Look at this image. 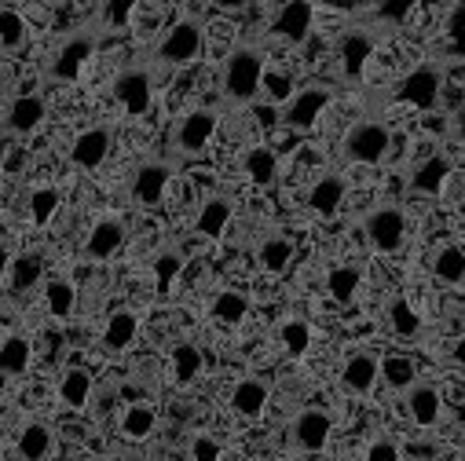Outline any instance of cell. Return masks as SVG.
Returning a JSON list of instances; mask_svg holds the SVG:
<instances>
[{"label": "cell", "mask_w": 465, "mask_h": 461, "mask_svg": "<svg viewBox=\"0 0 465 461\" xmlns=\"http://www.w3.org/2000/svg\"><path fill=\"white\" fill-rule=\"evenodd\" d=\"M407 410H411V421L414 425L432 428L440 421V414H443V399H440V392L432 385H414L407 392Z\"/></svg>", "instance_id": "21"}, {"label": "cell", "mask_w": 465, "mask_h": 461, "mask_svg": "<svg viewBox=\"0 0 465 461\" xmlns=\"http://www.w3.org/2000/svg\"><path fill=\"white\" fill-rule=\"evenodd\" d=\"M92 461H99V457H92Z\"/></svg>", "instance_id": "51"}, {"label": "cell", "mask_w": 465, "mask_h": 461, "mask_svg": "<svg viewBox=\"0 0 465 461\" xmlns=\"http://www.w3.org/2000/svg\"><path fill=\"white\" fill-rule=\"evenodd\" d=\"M389 147H392V132L385 122H360L348 129L341 154L356 165H381L389 158Z\"/></svg>", "instance_id": "2"}, {"label": "cell", "mask_w": 465, "mask_h": 461, "mask_svg": "<svg viewBox=\"0 0 465 461\" xmlns=\"http://www.w3.org/2000/svg\"><path fill=\"white\" fill-rule=\"evenodd\" d=\"M411 8H414V0H385V5L378 8V15H381V19L400 23V19H407V15H411Z\"/></svg>", "instance_id": "47"}, {"label": "cell", "mask_w": 465, "mask_h": 461, "mask_svg": "<svg viewBox=\"0 0 465 461\" xmlns=\"http://www.w3.org/2000/svg\"><path fill=\"white\" fill-rule=\"evenodd\" d=\"M432 275H436L443 286L465 282V250H461V246H443V250H436V257H432Z\"/></svg>", "instance_id": "34"}, {"label": "cell", "mask_w": 465, "mask_h": 461, "mask_svg": "<svg viewBox=\"0 0 465 461\" xmlns=\"http://www.w3.org/2000/svg\"><path fill=\"white\" fill-rule=\"evenodd\" d=\"M363 230H367V242L378 253H396L403 246V239H407V216L396 205H381V209H374L367 216Z\"/></svg>", "instance_id": "6"}, {"label": "cell", "mask_w": 465, "mask_h": 461, "mask_svg": "<svg viewBox=\"0 0 465 461\" xmlns=\"http://www.w3.org/2000/svg\"><path fill=\"white\" fill-rule=\"evenodd\" d=\"M114 99L122 103L129 118H143L154 103V77L147 66H129L114 77Z\"/></svg>", "instance_id": "5"}, {"label": "cell", "mask_w": 465, "mask_h": 461, "mask_svg": "<svg viewBox=\"0 0 465 461\" xmlns=\"http://www.w3.org/2000/svg\"><path fill=\"white\" fill-rule=\"evenodd\" d=\"M216 125H220L216 110H209V106L187 110L183 118L176 122V129H173V151H176V158H198V154H205V147L216 136Z\"/></svg>", "instance_id": "3"}, {"label": "cell", "mask_w": 465, "mask_h": 461, "mask_svg": "<svg viewBox=\"0 0 465 461\" xmlns=\"http://www.w3.org/2000/svg\"><path fill=\"white\" fill-rule=\"evenodd\" d=\"M378 378H381V363H374V356H363V352H356L341 367V385L352 396H367Z\"/></svg>", "instance_id": "18"}, {"label": "cell", "mask_w": 465, "mask_h": 461, "mask_svg": "<svg viewBox=\"0 0 465 461\" xmlns=\"http://www.w3.org/2000/svg\"><path fill=\"white\" fill-rule=\"evenodd\" d=\"M279 340H282L286 356L301 359V356L308 352V344H312V326H308L304 319H286V322L279 326Z\"/></svg>", "instance_id": "40"}, {"label": "cell", "mask_w": 465, "mask_h": 461, "mask_svg": "<svg viewBox=\"0 0 465 461\" xmlns=\"http://www.w3.org/2000/svg\"><path fill=\"white\" fill-rule=\"evenodd\" d=\"M268 396H272L268 381H261V378H242L235 388H231V410H235L239 417H261L264 407H268Z\"/></svg>", "instance_id": "17"}, {"label": "cell", "mask_w": 465, "mask_h": 461, "mask_svg": "<svg viewBox=\"0 0 465 461\" xmlns=\"http://www.w3.org/2000/svg\"><path fill=\"white\" fill-rule=\"evenodd\" d=\"M381 381L396 392H411L418 385V367L407 356H385L381 359Z\"/></svg>", "instance_id": "36"}, {"label": "cell", "mask_w": 465, "mask_h": 461, "mask_svg": "<svg viewBox=\"0 0 465 461\" xmlns=\"http://www.w3.org/2000/svg\"><path fill=\"white\" fill-rule=\"evenodd\" d=\"M45 118H48L45 95L26 92V95H15V99L8 103V110H5V129H8L12 136H30V132H37V129L45 125Z\"/></svg>", "instance_id": "11"}, {"label": "cell", "mask_w": 465, "mask_h": 461, "mask_svg": "<svg viewBox=\"0 0 465 461\" xmlns=\"http://www.w3.org/2000/svg\"><path fill=\"white\" fill-rule=\"evenodd\" d=\"M454 136H461V140H465V103H461V110L454 113Z\"/></svg>", "instance_id": "50"}, {"label": "cell", "mask_w": 465, "mask_h": 461, "mask_svg": "<svg viewBox=\"0 0 465 461\" xmlns=\"http://www.w3.org/2000/svg\"><path fill=\"white\" fill-rule=\"evenodd\" d=\"M110 143H114V136H110L106 125L84 129V132L74 140V147H70V162H74L77 169H99V165L106 162V154H110Z\"/></svg>", "instance_id": "15"}, {"label": "cell", "mask_w": 465, "mask_h": 461, "mask_svg": "<svg viewBox=\"0 0 465 461\" xmlns=\"http://www.w3.org/2000/svg\"><path fill=\"white\" fill-rule=\"evenodd\" d=\"M15 450H19V461H45L52 454V428L45 421L23 425L19 439H15Z\"/></svg>", "instance_id": "23"}, {"label": "cell", "mask_w": 465, "mask_h": 461, "mask_svg": "<svg viewBox=\"0 0 465 461\" xmlns=\"http://www.w3.org/2000/svg\"><path fill=\"white\" fill-rule=\"evenodd\" d=\"M447 41H450V52L465 59V5H454L447 15Z\"/></svg>", "instance_id": "44"}, {"label": "cell", "mask_w": 465, "mask_h": 461, "mask_svg": "<svg viewBox=\"0 0 465 461\" xmlns=\"http://www.w3.org/2000/svg\"><path fill=\"white\" fill-rule=\"evenodd\" d=\"M19 165H26V154H19V151H12V154H8V165H5V172L12 176V172H19Z\"/></svg>", "instance_id": "49"}, {"label": "cell", "mask_w": 465, "mask_h": 461, "mask_svg": "<svg viewBox=\"0 0 465 461\" xmlns=\"http://www.w3.org/2000/svg\"><path fill=\"white\" fill-rule=\"evenodd\" d=\"M169 180H173V169H169L165 162H147V165H140V169L133 172L129 194H133V201H136L140 209H154V205H162Z\"/></svg>", "instance_id": "12"}, {"label": "cell", "mask_w": 465, "mask_h": 461, "mask_svg": "<svg viewBox=\"0 0 465 461\" xmlns=\"http://www.w3.org/2000/svg\"><path fill=\"white\" fill-rule=\"evenodd\" d=\"M136 12H140L136 0H118V5H103L99 8V23H106V26H129L136 19Z\"/></svg>", "instance_id": "43"}, {"label": "cell", "mask_w": 465, "mask_h": 461, "mask_svg": "<svg viewBox=\"0 0 465 461\" xmlns=\"http://www.w3.org/2000/svg\"><path fill=\"white\" fill-rule=\"evenodd\" d=\"M360 282H363V271L356 264H333L326 271V293L337 300V304H352L356 293H360Z\"/></svg>", "instance_id": "24"}, {"label": "cell", "mask_w": 465, "mask_h": 461, "mask_svg": "<svg viewBox=\"0 0 465 461\" xmlns=\"http://www.w3.org/2000/svg\"><path fill=\"white\" fill-rule=\"evenodd\" d=\"M261 92H264V99H268V103H279V106H290V103H293V95H297L293 77H290V74H282V70H268V74H264Z\"/></svg>", "instance_id": "42"}, {"label": "cell", "mask_w": 465, "mask_h": 461, "mask_svg": "<svg viewBox=\"0 0 465 461\" xmlns=\"http://www.w3.org/2000/svg\"><path fill=\"white\" fill-rule=\"evenodd\" d=\"M59 191L55 187H37L34 194H30V220H34V227H48L52 223V216L59 212Z\"/></svg>", "instance_id": "41"}, {"label": "cell", "mask_w": 465, "mask_h": 461, "mask_svg": "<svg viewBox=\"0 0 465 461\" xmlns=\"http://www.w3.org/2000/svg\"><path fill=\"white\" fill-rule=\"evenodd\" d=\"M122 246H125V223H122L118 216H103V220H95V227L88 230L84 257H88V260H110Z\"/></svg>", "instance_id": "14"}, {"label": "cell", "mask_w": 465, "mask_h": 461, "mask_svg": "<svg viewBox=\"0 0 465 461\" xmlns=\"http://www.w3.org/2000/svg\"><path fill=\"white\" fill-rule=\"evenodd\" d=\"M371 55H374V37H371V30L352 26V30L341 34V41H337V59H341V74H344L348 81H360V77H363Z\"/></svg>", "instance_id": "10"}, {"label": "cell", "mask_w": 465, "mask_h": 461, "mask_svg": "<svg viewBox=\"0 0 465 461\" xmlns=\"http://www.w3.org/2000/svg\"><path fill=\"white\" fill-rule=\"evenodd\" d=\"M330 99H333V92L326 88V84H312V88H301L297 95H293V103L282 110V118H286V125L290 129H312L319 118H322V110L330 106Z\"/></svg>", "instance_id": "13"}, {"label": "cell", "mask_w": 465, "mask_h": 461, "mask_svg": "<svg viewBox=\"0 0 465 461\" xmlns=\"http://www.w3.org/2000/svg\"><path fill=\"white\" fill-rule=\"evenodd\" d=\"M59 399L63 407L70 410H84L88 399H92V374L84 367H70L63 378H59Z\"/></svg>", "instance_id": "26"}, {"label": "cell", "mask_w": 465, "mask_h": 461, "mask_svg": "<svg viewBox=\"0 0 465 461\" xmlns=\"http://www.w3.org/2000/svg\"><path fill=\"white\" fill-rule=\"evenodd\" d=\"M183 253L180 250H162L154 260H151V275H154V289H158V297H165L169 289H173V282L180 279V271H183Z\"/></svg>", "instance_id": "35"}, {"label": "cell", "mask_w": 465, "mask_h": 461, "mask_svg": "<svg viewBox=\"0 0 465 461\" xmlns=\"http://www.w3.org/2000/svg\"><path fill=\"white\" fill-rule=\"evenodd\" d=\"M136 333H140V319H136L133 311H114V315L106 319V326H103V348L118 356V352L133 348Z\"/></svg>", "instance_id": "19"}, {"label": "cell", "mask_w": 465, "mask_h": 461, "mask_svg": "<svg viewBox=\"0 0 465 461\" xmlns=\"http://www.w3.org/2000/svg\"><path fill=\"white\" fill-rule=\"evenodd\" d=\"M385 319H389V329H392L396 337H403V340H414V337L421 333V319H418V311L411 308L407 297H392V300L385 304Z\"/></svg>", "instance_id": "29"}, {"label": "cell", "mask_w": 465, "mask_h": 461, "mask_svg": "<svg viewBox=\"0 0 465 461\" xmlns=\"http://www.w3.org/2000/svg\"><path fill=\"white\" fill-rule=\"evenodd\" d=\"M202 52H205V34H202V23H194V19L173 23L154 48V55L169 66H187V63L202 59Z\"/></svg>", "instance_id": "4"}, {"label": "cell", "mask_w": 465, "mask_h": 461, "mask_svg": "<svg viewBox=\"0 0 465 461\" xmlns=\"http://www.w3.org/2000/svg\"><path fill=\"white\" fill-rule=\"evenodd\" d=\"M264 52L261 48H235L223 63V77H220V88H223V99L227 103H250L257 99L261 84H264Z\"/></svg>", "instance_id": "1"}, {"label": "cell", "mask_w": 465, "mask_h": 461, "mask_svg": "<svg viewBox=\"0 0 465 461\" xmlns=\"http://www.w3.org/2000/svg\"><path fill=\"white\" fill-rule=\"evenodd\" d=\"M447 176H450V158H447V154H432V158H425L421 165H414V172H411V191H414V194H440V187L447 183Z\"/></svg>", "instance_id": "20"}, {"label": "cell", "mask_w": 465, "mask_h": 461, "mask_svg": "<svg viewBox=\"0 0 465 461\" xmlns=\"http://www.w3.org/2000/svg\"><path fill=\"white\" fill-rule=\"evenodd\" d=\"M330 432H333V417L326 410H319V407L301 410L293 417V425H290V439H293V446L301 454H319L330 443Z\"/></svg>", "instance_id": "9"}, {"label": "cell", "mask_w": 465, "mask_h": 461, "mask_svg": "<svg viewBox=\"0 0 465 461\" xmlns=\"http://www.w3.org/2000/svg\"><path fill=\"white\" fill-rule=\"evenodd\" d=\"M202 367H205V359H202V352H198V344H176L173 348V378H176V385H191L198 374H202Z\"/></svg>", "instance_id": "38"}, {"label": "cell", "mask_w": 465, "mask_h": 461, "mask_svg": "<svg viewBox=\"0 0 465 461\" xmlns=\"http://www.w3.org/2000/svg\"><path fill=\"white\" fill-rule=\"evenodd\" d=\"M341 201H344V180L333 176V172L315 180V187L308 191V209L319 212V216H333L341 209Z\"/></svg>", "instance_id": "25"}, {"label": "cell", "mask_w": 465, "mask_h": 461, "mask_svg": "<svg viewBox=\"0 0 465 461\" xmlns=\"http://www.w3.org/2000/svg\"><path fill=\"white\" fill-rule=\"evenodd\" d=\"M227 220H231V201L213 194V198L202 201L194 227H198V235H205V239H220V235H223V227H227Z\"/></svg>", "instance_id": "27"}, {"label": "cell", "mask_w": 465, "mask_h": 461, "mask_svg": "<svg viewBox=\"0 0 465 461\" xmlns=\"http://www.w3.org/2000/svg\"><path fill=\"white\" fill-rule=\"evenodd\" d=\"M440 88H443V70H440L436 63H421V66H414V70L400 81L396 95H400L403 103L418 106V110H432L436 99H440Z\"/></svg>", "instance_id": "8"}, {"label": "cell", "mask_w": 465, "mask_h": 461, "mask_svg": "<svg viewBox=\"0 0 465 461\" xmlns=\"http://www.w3.org/2000/svg\"><path fill=\"white\" fill-rule=\"evenodd\" d=\"M45 275V260L37 253H23L12 260V275H8V289L12 293H30Z\"/></svg>", "instance_id": "33"}, {"label": "cell", "mask_w": 465, "mask_h": 461, "mask_svg": "<svg viewBox=\"0 0 465 461\" xmlns=\"http://www.w3.org/2000/svg\"><path fill=\"white\" fill-rule=\"evenodd\" d=\"M30 359H34L30 337L8 333L5 344H0V370H5V378H23V374L30 370Z\"/></svg>", "instance_id": "22"}, {"label": "cell", "mask_w": 465, "mask_h": 461, "mask_svg": "<svg viewBox=\"0 0 465 461\" xmlns=\"http://www.w3.org/2000/svg\"><path fill=\"white\" fill-rule=\"evenodd\" d=\"M450 359H454V367H461L465 370V333L454 340V348H450Z\"/></svg>", "instance_id": "48"}, {"label": "cell", "mask_w": 465, "mask_h": 461, "mask_svg": "<svg viewBox=\"0 0 465 461\" xmlns=\"http://www.w3.org/2000/svg\"><path fill=\"white\" fill-rule=\"evenodd\" d=\"M242 169H246V176H250L257 187H272L275 176H279V158H275V151H268V147H253V151H246Z\"/></svg>", "instance_id": "31"}, {"label": "cell", "mask_w": 465, "mask_h": 461, "mask_svg": "<svg viewBox=\"0 0 465 461\" xmlns=\"http://www.w3.org/2000/svg\"><path fill=\"white\" fill-rule=\"evenodd\" d=\"M95 55V30H77V34H70L63 44H59V52H55V59H52V77L55 81H77L81 77V70H84V63Z\"/></svg>", "instance_id": "7"}, {"label": "cell", "mask_w": 465, "mask_h": 461, "mask_svg": "<svg viewBox=\"0 0 465 461\" xmlns=\"http://www.w3.org/2000/svg\"><path fill=\"white\" fill-rule=\"evenodd\" d=\"M191 461H220V443L213 436H194L191 439Z\"/></svg>", "instance_id": "45"}, {"label": "cell", "mask_w": 465, "mask_h": 461, "mask_svg": "<svg viewBox=\"0 0 465 461\" xmlns=\"http://www.w3.org/2000/svg\"><path fill=\"white\" fill-rule=\"evenodd\" d=\"M74 304H77V289H74V282H66V279H52V282L45 286V308H48V315L66 319V315L74 311Z\"/></svg>", "instance_id": "39"}, {"label": "cell", "mask_w": 465, "mask_h": 461, "mask_svg": "<svg viewBox=\"0 0 465 461\" xmlns=\"http://www.w3.org/2000/svg\"><path fill=\"white\" fill-rule=\"evenodd\" d=\"M363 461H400L396 439H374V443L367 446V457H363Z\"/></svg>", "instance_id": "46"}, {"label": "cell", "mask_w": 465, "mask_h": 461, "mask_svg": "<svg viewBox=\"0 0 465 461\" xmlns=\"http://www.w3.org/2000/svg\"><path fill=\"white\" fill-rule=\"evenodd\" d=\"M312 19H315V8L304 5V0H297V5H286L279 8L275 23H272V34L290 41V44H304L308 34H312Z\"/></svg>", "instance_id": "16"}, {"label": "cell", "mask_w": 465, "mask_h": 461, "mask_svg": "<svg viewBox=\"0 0 465 461\" xmlns=\"http://www.w3.org/2000/svg\"><path fill=\"white\" fill-rule=\"evenodd\" d=\"M209 311H213V319L223 322V326H239V322L250 315V300H246V293H239V289H220V293L213 297Z\"/></svg>", "instance_id": "30"}, {"label": "cell", "mask_w": 465, "mask_h": 461, "mask_svg": "<svg viewBox=\"0 0 465 461\" xmlns=\"http://www.w3.org/2000/svg\"><path fill=\"white\" fill-rule=\"evenodd\" d=\"M26 44H30V23L23 19V12L5 8L0 12V48H5V55H15Z\"/></svg>", "instance_id": "28"}, {"label": "cell", "mask_w": 465, "mask_h": 461, "mask_svg": "<svg viewBox=\"0 0 465 461\" xmlns=\"http://www.w3.org/2000/svg\"><path fill=\"white\" fill-rule=\"evenodd\" d=\"M154 425H158V414L151 403H133L122 414V436H129V439H147L154 432Z\"/></svg>", "instance_id": "37"}, {"label": "cell", "mask_w": 465, "mask_h": 461, "mask_svg": "<svg viewBox=\"0 0 465 461\" xmlns=\"http://www.w3.org/2000/svg\"><path fill=\"white\" fill-rule=\"evenodd\" d=\"M293 239H286V235H268L264 242H261V250H257V257H261V268L264 271H272V275H279V271H286L290 268V260H293Z\"/></svg>", "instance_id": "32"}]
</instances>
